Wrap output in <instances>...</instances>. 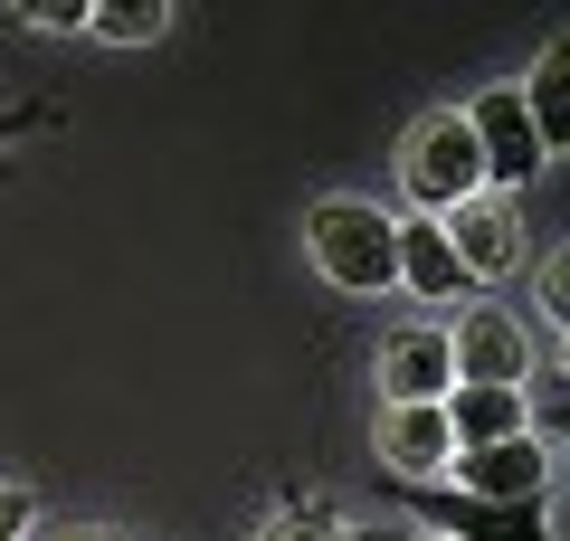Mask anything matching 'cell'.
I'll use <instances>...</instances> for the list:
<instances>
[{
  "instance_id": "6da1fadb",
  "label": "cell",
  "mask_w": 570,
  "mask_h": 541,
  "mask_svg": "<svg viewBox=\"0 0 570 541\" xmlns=\"http://www.w3.org/2000/svg\"><path fill=\"white\" fill-rule=\"evenodd\" d=\"M305 257L343 295H390L400 285V219L371 200H314L305 209Z\"/></svg>"
},
{
  "instance_id": "7a4b0ae2",
  "label": "cell",
  "mask_w": 570,
  "mask_h": 541,
  "mask_svg": "<svg viewBox=\"0 0 570 541\" xmlns=\"http://www.w3.org/2000/svg\"><path fill=\"white\" fill-rule=\"evenodd\" d=\"M400 190L419 219H448V209H466L475 190H485V161H475V134L466 115H419L400 142Z\"/></svg>"
},
{
  "instance_id": "3957f363",
  "label": "cell",
  "mask_w": 570,
  "mask_h": 541,
  "mask_svg": "<svg viewBox=\"0 0 570 541\" xmlns=\"http://www.w3.org/2000/svg\"><path fill=\"white\" fill-rule=\"evenodd\" d=\"M448 361H456V381H475V390H523L532 381V333L513 323V304H466L448 323Z\"/></svg>"
},
{
  "instance_id": "277c9868",
  "label": "cell",
  "mask_w": 570,
  "mask_h": 541,
  "mask_svg": "<svg viewBox=\"0 0 570 541\" xmlns=\"http://www.w3.org/2000/svg\"><path fill=\"white\" fill-rule=\"evenodd\" d=\"M448 247H456V266H466V285H513V266L532 257V238H523V209L504 200V190H475L466 209H448Z\"/></svg>"
},
{
  "instance_id": "5b68a950",
  "label": "cell",
  "mask_w": 570,
  "mask_h": 541,
  "mask_svg": "<svg viewBox=\"0 0 570 541\" xmlns=\"http://www.w3.org/2000/svg\"><path fill=\"white\" fill-rule=\"evenodd\" d=\"M466 134H475V161H485V190H504V200H513V190H523V180L551 161L513 86H485V96L466 105Z\"/></svg>"
},
{
  "instance_id": "8992f818",
  "label": "cell",
  "mask_w": 570,
  "mask_h": 541,
  "mask_svg": "<svg viewBox=\"0 0 570 541\" xmlns=\"http://www.w3.org/2000/svg\"><path fill=\"white\" fill-rule=\"evenodd\" d=\"M409 513H428V532L448 541H551L542 503H485V494H456V484H400Z\"/></svg>"
},
{
  "instance_id": "52a82bcc",
  "label": "cell",
  "mask_w": 570,
  "mask_h": 541,
  "mask_svg": "<svg viewBox=\"0 0 570 541\" xmlns=\"http://www.w3.org/2000/svg\"><path fill=\"white\" fill-rule=\"evenodd\" d=\"M438 484H456V494H485V503H542V484H551V446L532 437V427H523V437H494V446H456Z\"/></svg>"
},
{
  "instance_id": "ba28073f",
  "label": "cell",
  "mask_w": 570,
  "mask_h": 541,
  "mask_svg": "<svg viewBox=\"0 0 570 541\" xmlns=\"http://www.w3.org/2000/svg\"><path fill=\"white\" fill-rule=\"evenodd\" d=\"M381 390L390 409H438L456 390V361H448V333L438 323H409V333L381 342Z\"/></svg>"
},
{
  "instance_id": "9c48e42d",
  "label": "cell",
  "mask_w": 570,
  "mask_h": 541,
  "mask_svg": "<svg viewBox=\"0 0 570 541\" xmlns=\"http://www.w3.org/2000/svg\"><path fill=\"white\" fill-rule=\"evenodd\" d=\"M390 295H419V304H466L475 295L438 219H400V285H390Z\"/></svg>"
},
{
  "instance_id": "30bf717a",
  "label": "cell",
  "mask_w": 570,
  "mask_h": 541,
  "mask_svg": "<svg viewBox=\"0 0 570 541\" xmlns=\"http://www.w3.org/2000/svg\"><path fill=\"white\" fill-rule=\"evenodd\" d=\"M448 456H456V437H448L438 409H390V437H381L390 484H438V475H448Z\"/></svg>"
},
{
  "instance_id": "8fae6325",
  "label": "cell",
  "mask_w": 570,
  "mask_h": 541,
  "mask_svg": "<svg viewBox=\"0 0 570 541\" xmlns=\"http://www.w3.org/2000/svg\"><path fill=\"white\" fill-rule=\"evenodd\" d=\"M438 419H448L456 446H494V437H523L532 409H523V390H475V381H456L448 400H438Z\"/></svg>"
},
{
  "instance_id": "7c38bea8",
  "label": "cell",
  "mask_w": 570,
  "mask_h": 541,
  "mask_svg": "<svg viewBox=\"0 0 570 541\" xmlns=\"http://www.w3.org/2000/svg\"><path fill=\"white\" fill-rule=\"evenodd\" d=\"M532 115V134H542V153H561L570 142V48H542V67H532V86H513Z\"/></svg>"
},
{
  "instance_id": "4fadbf2b",
  "label": "cell",
  "mask_w": 570,
  "mask_h": 541,
  "mask_svg": "<svg viewBox=\"0 0 570 541\" xmlns=\"http://www.w3.org/2000/svg\"><path fill=\"white\" fill-rule=\"evenodd\" d=\"M86 29H96L105 48H153L171 29V10L163 0H105V10H86Z\"/></svg>"
},
{
  "instance_id": "5bb4252c",
  "label": "cell",
  "mask_w": 570,
  "mask_h": 541,
  "mask_svg": "<svg viewBox=\"0 0 570 541\" xmlns=\"http://www.w3.org/2000/svg\"><path fill=\"white\" fill-rule=\"evenodd\" d=\"M266 541H352V532H343L333 513H285V522H276Z\"/></svg>"
},
{
  "instance_id": "9a60e30c",
  "label": "cell",
  "mask_w": 570,
  "mask_h": 541,
  "mask_svg": "<svg viewBox=\"0 0 570 541\" xmlns=\"http://www.w3.org/2000/svg\"><path fill=\"white\" fill-rule=\"evenodd\" d=\"M29 522H39V494L29 484H0V541H20Z\"/></svg>"
},
{
  "instance_id": "2e32d148",
  "label": "cell",
  "mask_w": 570,
  "mask_h": 541,
  "mask_svg": "<svg viewBox=\"0 0 570 541\" xmlns=\"http://www.w3.org/2000/svg\"><path fill=\"white\" fill-rule=\"evenodd\" d=\"M20 20H29V29H58V39H67V29H86V0H29Z\"/></svg>"
},
{
  "instance_id": "e0dca14e",
  "label": "cell",
  "mask_w": 570,
  "mask_h": 541,
  "mask_svg": "<svg viewBox=\"0 0 570 541\" xmlns=\"http://www.w3.org/2000/svg\"><path fill=\"white\" fill-rule=\"evenodd\" d=\"M29 124H48V105H0V142H10V134H29Z\"/></svg>"
},
{
  "instance_id": "ac0fdd59",
  "label": "cell",
  "mask_w": 570,
  "mask_h": 541,
  "mask_svg": "<svg viewBox=\"0 0 570 541\" xmlns=\"http://www.w3.org/2000/svg\"><path fill=\"white\" fill-rule=\"evenodd\" d=\"M86 541H115V532H86Z\"/></svg>"
}]
</instances>
